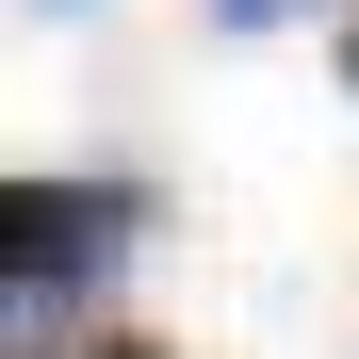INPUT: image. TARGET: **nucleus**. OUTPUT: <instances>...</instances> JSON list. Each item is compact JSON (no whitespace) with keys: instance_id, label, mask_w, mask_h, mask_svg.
<instances>
[{"instance_id":"1","label":"nucleus","mask_w":359,"mask_h":359,"mask_svg":"<svg viewBox=\"0 0 359 359\" xmlns=\"http://www.w3.org/2000/svg\"><path fill=\"white\" fill-rule=\"evenodd\" d=\"M114 229H147L131 180H17L0 196V262H17V294H49V278H98Z\"/></svg>"},{"instance_id":"2","label":"nucleus","mask_w":359,"mask_h":359,"mask_svg":"<svg viewBox=\"0 0 359 359\" xmlns=\"http://www.w3.org/2000/svg\"><path fill=\"white\" fill-rule=\"evenodd\" d=\"M98 359H163V343H98Z\"/></svg>"},{"instance_id":"3","label":"nucleus","mask_w":359,"mask_h":359,"mask_svg":"<svg viewBox=\"0 0 359 359\" xmlns=\"http://www.w3.org/2000/svg\"><path fill=\"white\" fill-rule=\"evenodd\" d=\"M229 17H278V0H229Z\"/></svg>"},{"instance_id":"4","label":"nucleus","mask_w":359,"mask_h":359,"mask_svg":"<svg viewBox=\"0 0 359 359\" xmlns=\"http://www.w3.org/2000/svg\"><path fill=\"white\" fill-rule=\"evenodd\" d=\"M343 82H359V33H343Z\"/></svg>"}]
</instances>
